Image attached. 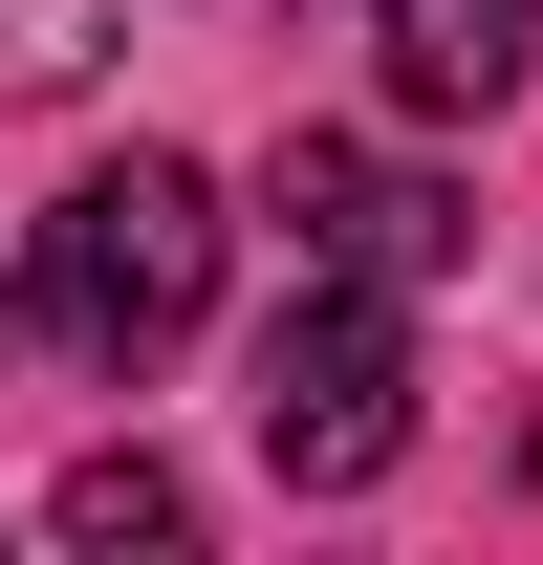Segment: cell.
<instances>
[{"label":"cell","mask_w":543,"mask_h":565,"mask_svg":"<svg viewBox=\"0 0 543 565\" xmlns=\"http://www.w3.org/2000/svg\"><path fill=\"white\" fill-rule=\"evenodd\" d=\"M370 44H392V109H500L543 0H370Z\"/></svg>","instance_id":"4"},{"label":"cell","mask_w":543,"mask_h":565,"mask_svg":"<svg viewBox=\"0 0 543 565\" xmlns=\"http://www.w3.org/2000/svg\"><path fill=\"white\" fill-rule=\"evenodd\" d=\"M413 282H348V262H305V305L262 327V457L305 500H370L413 457V327H392Z\"/></svg>","instance_id":"2"},{"label":"cell","mask_w":543,"mask_h":565,"mask_svg":"<svg viewBox=\"0 0 543 565\" xmlns=\"http://www.w3.org/2000/svg\"><path fill=\"white\" fill-rule=\"evenodd\" d=\"M44 522H66V544L174 565V544H196V479H174V457H66V500H44Z\"/></svg>","instance_id":"5"},{"label":"cell","mask_w":543,"mask_h":565,"mask_svg":"<svg viewBox=\"0 0 543 565\" xmlns=\"http://www.w3.org/2000/svg\"><path fill=\"white\" fill-rule=\"evenodd\" d=\"M44 349H87V370H152L174 327L217 305V174L196 152H109L66 217H44Z\"/></svg>","instance_id":"1"},{"label":"cell","mask_w":543,"mask_h":565,"mask_svg":"<svg viewBox=\"0 0 543 565\" xmlns=\"http://www.w3.org/2000/svg\"><path fill=\"white\" fill-rule=\"evenodd\" d=\"M262 217H283V262H348V282H435L478 239V217L435 196V174H392L370 131H283L262 152Z\"/></svg>","instance_id":"3"},{"label":"cell","mask_w":543,"mask_h":565,"mask_svg":"<svg viewBox=\"0 0 543 565\" xmlns=\"http://www.w3.org/2000/svg\"><path fill=\"white\" fill-rule=\"evenodd\" d=\"M131 44V0H0V109H44V87H87Z\"/></svg>","instance_id":"6"}]
</instances>
